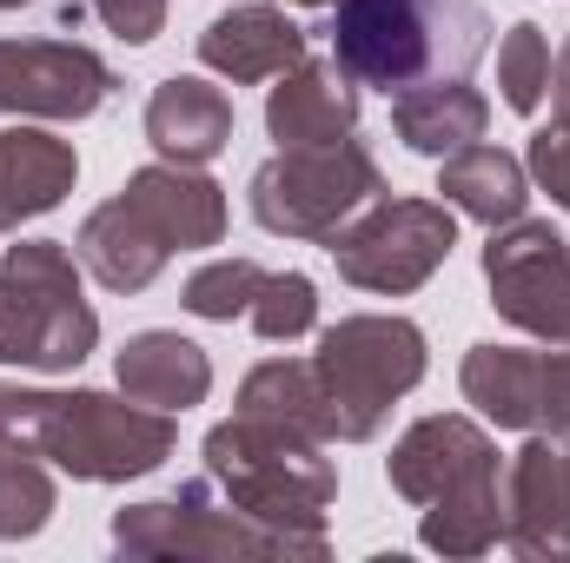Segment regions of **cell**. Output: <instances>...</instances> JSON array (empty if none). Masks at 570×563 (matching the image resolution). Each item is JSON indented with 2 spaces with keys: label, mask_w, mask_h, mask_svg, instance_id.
Here are the masks:
<instances>
[{
  "label": "cell",
  "mask_w": 570,
  "mask_h": 563,
  "mask_svg": "<svg viewBox=\"0 0 570 563\" xmlns=\"http://www.w3.org/2000/svg\"><path fill=\"white\" fill-rule=\"evenodd\" d=\"M100 20H107V33H120V40H153L159 27H166V0H87Z\"/></svg>",
  "instance_id": "obj_30"
},
{
  "label": "cell",
  "mask_w": 570,
  "mask_h": 563,
  "mask_svg": "<svg viewBox=\"0 0 570 563\" xmlns=\"http://www.w3.org/2000/svg\"><path fill=\"white\" fill-rule=\"evenodd\" d=\"M120 192L173 239V253H199V246H219L226 239V192L199 166L159 159V166H140Z\"/></svg>",
  "instance_id": "obj_17"
},
{
  "label": "cell",
  "mask_w": 570,
  "mask_h": 563,
  "mask_svg": "<svg viewBox=\"0 0 570 563\" xmlns=\"http://www.w3.org/2000/svg\"><path fill=\"white\" fill-rule=\"evenodd\" d=\"M372 199H385V172L358 140L279 146V159H266L246 192L253 219L273 239H312V246H332Z\"/></svg>",
  "instance_id": "obj_7"
},
{
  "label": "cell",
  "mask_w": 570,
  "mask_h": 563,
  "mask_svg": "<svg viewBox=\"0 0 570 563\" xmlns=\"http://www.w3.org/2000/svg\"><path fill=\"white\" fill-rule=\"evenodd\" d=\"M206 477L246 517L292 531V537H325V504L338 497V471L325 457V437L253 418V412L206 431Z\"/></svg>",
  "instance_id": "obj_4"
},
{
  "label": "cell",
  "mask_w": 570,
  "mask_h": 563,
  "mask_svg": "<svg viewBox=\"0 0 570 563\" xmlns=\"http://www.w3.org/2000/svg\"><path fill=\"white\" fill-rule=\"evenodd\" d=\"M298 7H332V0H298Z\"/></svg>",
  "instance_id": "obj_33"
},
{
  "label": "cell",
  "mask_w": 570,
  "mask_h": 563,
  "mask_svg": "<svg viewBox=\"0 0 570 563\" xmlns=\"http://www.w3.org/2000/svg\"><path fill=\"white\" fill-rule=\"evenodd\" d=\"M114 67L73 40H0V113L87 120L114 100Z\"/></svg>",
  "instance_id": "obj_11"
},
{
  "label": "cell",
  "mask_w": 570,
  "mask_h": 563,
  "mask_svg": "<svg viewBox=\"0 0 570 563\" xmlns=\"http://www.w3.org/2000/svg\"><path fill=\"white\" fill-rule=\"evenodd\" d=\"M73 259L107 285V292H146V285L166 273L173 239L120 192V199H107V206L87 213V226H80V239H73Z\"/></svg>",
  "instance_id": "obj_15"
},
{
  "label": "cell",
  "mask_w": 570,
  "mask_h": 563,
  "mask_svg": "<svg viewBox=\"0 0 570 563\" xmlns=\"http://www.w3.org/2000/svg\"><path fill=\"white\" fill-rule=\"evenodd\" d=\"M358 127V80L338 60H298L266 93V134L279 146H332Z\"/></svg>",
  "instance_id": "obj_13"
},
{
  "label": "cell",
  "mask_w": 570,
  "mask_h": 563,
  "mask_svg": "<svg viewBox=\"0 0 570 563\" xmlns=\"http://www.w3.org/2000/svg\"><path fill=\"white\" fill-rule=\"evenodd\" d=\"M312 372L325 385V424L338 444L379 437L392 405L425 378V332L399 312H358L318 332Z\"/></svg>",
  "instance_id": "obj_5"
},
{
  "label": "cell",
  "mask_w": 570,
  "mask_h": 563,
  "mask_svg": "<svg viewBox=\"0 0 570 563\" xmlns=\"http://www.w3.org/2000/svg\"><path fill=\"white\" fill-rule=\"evenodd\" d=\"M504 544L518 557H570V431H531L504 464Z\"/></svg>",
  "instance_id": "obj_12"
},
{
  "label": "cell",
  "mask_w": 570,
  "mask_h": 563,
  "mask_svg": "<svg viewBox=\"0 0 570 563\" xmlns=\"http://www.w3.org/2000/svg\"><path fill=\"white\" fill-rule=\"evenodd\" d=\"M484 127H491V100L464 80H431V87H412L392 100V134L425 159H451V152L478 146Z\"/></svg>",
  "instance_id": "obj_20"
},
{
  "label": "cell",
  "mask_w": 570,
  "mask_h": 563,
  "mask_svg": "<svg viewBox=\"0 0 570 563\" xmlns=\"http://www.w3.org/2000/svg\"><path fill=\"white\" fill-rule=\"evenodd\" d=\"M551 107L570 113V33H564V47L551 53Z\"/></svg>",
  "instance_id": "obj_31"
},
{
  "label": "cell",
  "mask_w": 570,
  "mask_h": 563,
  "mask_svg": "<svg viewBox=\"0 0 570 563\" xmlns=\"http://www.w3.org/2000/svg\"><path fill=\"white\" fill-rule=\"evenodd\" d=\"M239 412L292 424V431H312V437H332V424H325V385H318L312 358H266V365H253L246 385H239Z\"/></svg>",
  "instance_id": "obj_23"
},
{
  "label": "cell",
  "mask_w": 570,
  "mask_h": 563,
  "mask_svg": "<svg viewBox=\"0 0 570 563\" xmlns=\"http://www.w3.org/2000/svg\"><path fill=\"white\" fill-rule=\"evenodd\" d=\"M146 140L159 146V159L173 166H206L233 146V100L226 87L199 80V73H173L153 87L146 100Z\"/></svg>",
  "instance_id": "obj_16"
},
{
  "label": "cell",
  "mask_w": 570,
  "mask_h": 563,
  "mask_svg": "<svg viewBox=\"0 0 570 563\" xmlns=\"http://www.w3.org/2000/svg\"><path fill=\"white\" fill-rule=\"evenodd\" d=\"M100 345V312L80 292V259L53 239H20L0 259V365L73 372Z\"/></svg>",
  "instance_id": "obj_6"
},
{
  "label": "cell",
  "mask_w": 570,
  "mask_h": 563,
  "mask_svg": "<svg viewBox=\"0 0 570 563\" xmlns=\"http://www.w3.org/2000/svg\"><path fill=\"white\" fill-rule=\"evenodd\" d=\"M246 325H253L266 345H292V338H305V332L318 325V285L305 279V273H266L259 298H253V312H246Z\"/></svg>",
  "instance_id": "obj_26"
},
{
  "label": "cell",
  "mask_w": 570,
  "mask_h": 563,
  "mask_svg": "<svg viewBox=\"0 0 570 563\" xmlns=\"http://www.w3.org/2000/svg\"><path fill=\"white\" fill-rule=\"evenodd\" d=\"M498 87H504V107L511 113H538L551 100V40L538 20H518L498 47Z\"/></svg>",
  "instance_id": "obj_25"
},
{
  "label": "cell",
  "mask_w": 570,
  "mask_h": 563,
  "mask_svg": "<svg viewBox=\"0 0 570 563\" xmlns=\"http://www.w3.org/2000/svg\"><path fill=\"white\" fill-rule=\"evenodd\" d=\"M484 279H491V305L544 338V345H570V239L544 219H511L491 226L484 246Z\"/></svg>",
  "instance_id": "obj_10"
},
{
  "label": "cell",
  "mask_w": 570,
  "mask_h": 563,
  "mask_svg": "<svg viewBox=\"0 0 570 563\" xmlns=\"http://www.w3.org/2000/svg\"><path fill=\"white\" fill-rule=\"evenodd\" d=\"M458 385L491 424L538 431V352H524V345H471Z\"/></svg>",
  "instance_id": "obj_22"
},
{
  "label": "cell",
  "mask_w": 570,
  "mask_h": 563,
  "mask_svg": "<svg viewBox=\"0 0 570 563\" xmlns=\"http://www.w3.org/2000/svg\"><path fill=\"white\" fill-rule=\"evenodd\" d=\"M114 544L127 557H325V537L273 531V524L246 517L233 497L213 504V484H186L179 497L120 511Z\"/></svg>",
  "instance_id": "obj_8"
},
{
  "label": "cell",
  "mask_w": 570,
  "mask_h": 563,
  "mask_svg": "<svg viewBox=\"0 0 570 563\" xmlns=\"http://www.w3.org/2000/svg\"><path fill=\"white\" fill-rule=\"evenodd\" d=\"M259 285H266V266H259V259H213V266H199V273L186 279V312L233 325V318L253 312Z\"/></svg>",
  "instance_id": "obj_27"
},
{
  "label": "cell",
  "mask_w": 570,
  "mask_h": 563,
  "mask_svg": "<svg viewBox=\"0 0 570 563\" xmlns=\"http://www.w3.org/2000/svg\"><path fill=\"white\" fill-rule=\"evenodd\" d=\"M53 471H47V457L13 431V424L0 418V537L13 544V537H33V531H47V517H53Z\"/></svg>",
  "instance_id": "obj_24"
},
{
  "label": "cell",
  "mask_w": 570,
  "mask_h": 563,
  "mask_svg": "<svg viewBox=\"0 0 570 563\" xmlns=\"http://www.w3.org/2000/svg\"><path fill=\"white\" fill-rule=\"evenodd\" d=\"M305 60V27L285 20L279 7L253 0V7H233L219 13L206 33H199V67L233 80V87H259V80H279Z\"/></svg>",
  "instance_id": "obj_14"
},
{
  "label": "cell",
  "mask_w": 570,
  "mask_h": 563,
  "mask_svg": "<svg viewBox=\"0 0 570 563\" xmlns=\"http://www.w3.org/2000/svg\"><path fill=\"white\" fill-rule=\"evenodd\" d=\"M438 192H444L451 213H464V219H478V226H511V219H524V206H531V172H524V159H511L504 146L478 140V146H464V152L444 159Z\"/></svg>",
  "instance_id": "obj_21"
},
{
  "label": "cell",
  "mask_w": 570,
  "mask_h": 563,
  "mask_svg": "<svg viewBox=\"0 0 570 563\" xmlns=\"http://www.w3.org/2000/svg\"><path fill=\"white\" fill-rule=\"evenodd\" d=\"M0 418L13 424L53 471L80 484H127L173 457V412L107 392H13L0 385Z\"/></svg>",
  "instance_id": "obj_3"
},
{
  "label": "cell",
  "mask_w": 570,
  "mask_h": 563,
  "mask_svg": "<svg viewBox=\"0 0 570 563\" xmlns=\"http://www.w3.org/2000/svg\"><path fill=\"white\" fill-rule=\"evenodd\" d=\"M538 431H570V345L538 352Z\"/></svg>",
  "instance_id": "obj_29"
},
{
  "label": "cell",
  "mask_w": 570,
  "mask_h": 563,
  "mask_svg": "<svg viewBox=\"0 0 570 563\" xmlns=\"http://www.w3.org/2000/svg\"><path fill=\"white\" fill-rule=\"evenodd\" d=\"M114 372H120V392L153 405V412H193L213 392V358L193 338H179V332H140V338H127L120 358H114Z\"/></svg>",
  "instance_id": "obj_19"
},
{
  "label": "cell",
  "mask_w": 570,
  "mask_h": 563,
  "mask_svg": "<svg viewBox=\"0 0 570 563\" xmlns=\"http://www.w3.org/2000/svg\"><path fill=\"white\" fill-rule=\"evenodd\" d=\"M491 47L478 0H332V60L358 87L412 93L464 80Z\"/></svg>",
  "instance_id": "obj_2"
},
{
  "label": "cell",
  "mask_w": 570,
  "mask_h": 563,
  "mask_svg": "<svg viewBox=\"0 0 570 563\" xmlns=\"http://www.w3.org/2000/svg\"><path fill=\"white\" fill-rule=\"evenodd\" d=\"M531 172H538V186L570 213V113H558V120L531 140Z\"/></svg>",
  "instance_id": "obj_28"
},
{
  "label": "cell",
  "mask_w": 570,
  "mask_h": 563,
  "mask_svg": "<svg viewBox=\"0 0 570 563\" xmlns=\"http://www.w3.org/2000/svg\"><path fill=\"white\" fill-rule=\"evenodd\" d=\"M385 477L405 504L425 511L419 537L444 557H484L504 544V464L471 418H419L385 457Z\"/></svg>",
  "instance_id": "obj_1"
},
{
  "label": "cell",
  "mask_w": 570,
  "mask_h": 563,
  "mask_svg": "<svg viewBox=\"0 0 570 563\" xmlns=\"http://www.w3.org/2000/svg\"><path fill=\"white\" fill-rule=\"evenodd\" d=\"M7 7H27V0H0V13H7Z\"/></svg>",
  "instance_id": "obj_32"
},
{
  "label": "cell",
  "mask_w": 570,
  "mask_h": 563,
  "mask_svg": "<svg viewBox=\"0 0 570 563\" xmlns=\"http://www.w3.org/2000/svg\"><path fill=\"white\" fill-rule=\"evenodd\" d=\"M458 246V213L444 199H372L325 253L358 292H419Z\"/></svg>",
  "instance_id": "obj_9"
},
{
  "label": "cell",
  "mask_w": 570,
  "mask_h": 563,
  "mask_svg": "<svg viewBox=\"0 0 570 563\" xmlns=\"http://www.w3.org/2000/svg\"><path fill=\"white\" fill-rule=\"evenodd\" d=\"M80 179V152L47 134V127H7L0 134V233H13L20 219L53 213Z\"/></svg>",
  "instance_id": "obj_18"
}]
</instances>
